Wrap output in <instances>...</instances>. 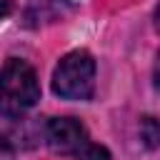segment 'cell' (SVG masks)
I'll use <instances>...</instances> for the list:
<instances>
[{
  "instance_id": "obj_6",
  "label": "cell",
  "mask_w": 160,
  "mask_h": 160,
  "mask_svg": "<svg viewBox=\"0 0 160 160\" xmlns=\"http://www.w3.org/2000/svg\"><path fill=\"white\" fill-rule=\"evenodd\" d=\"M10 12V0H0V20Z\"/></svg>"
},
{
  "instance_id": "obj_1",
  "label": "cell",
  "mask_w": 160,
  "mask_h": 160,
  "mask_svg": "<svg viewBox=\"0 0 160 160\" xmlns=\"http://www.w3.org/2000/svg\"><path fill=\"white\" fill-rule=\"evenodd\" d=\"M40 100V82L30 62L8 58L0 68V115L20 118Z\"/></svg>"
},
{
  "instance_id": "obj_4",
  "label": "cell",
  "mask_w": 160,
  "mask_h": 160,
  "mask_svg": "<svg viewBox=\"0 0 160 160\" xmlns=\"http://www.w3.org/2000/svg\"><path fill=\"white\" fill-rule=\"evenodd\" d=\"M75 158L78 160H110V150L108 148H102V145H98V142H85L78 152H75Z\"/></svg>"
},
{
  "instance_id": "obj_3",
  "label": "cell",
  "mask_w": 160,
  "mask_h": 160,
  "mask_svg": "<svg viewBox=\"0 0 160 160\" xmlns=\"http://www.w3.org/2000/svg\"><path fill=\"white\" fill-rule=\"evenodd\" d=\"M45 140L58 155H75L90 138L80 120L75 118H55L45 128Z\"/></svg>"
},
{
  "instance_id": "obj_5",
  "label": "cell",
  "mask_w": 160,
  "mask_h": 160,
  "mask_svg": "<svg viewBox=\"0 0 160 160\" xmlns=\"http://www.w3.org/2000/svg\"><path fill=\"white\" fill-rule=\"evenodd\" d=\"M0 160H12V150L8 148V142L0 138Z\"/></svg>"
},
{
  "instance_id": "obj_2",
  "label": "cell",
  "mask_w": 160,
  "mask_h": 160,
  "mask_svg": "<svg viewBox=\"0 0 160 160\" xmlns=\"http://www.w3.org/2000/svg\"><path fill=\"white\" fill-rule=\"evenodd\" d=\"M52 90L65 100H88L95 90V60L88 50L68 52L55 72H52Z\"/></svg>"
}]
</instances>
